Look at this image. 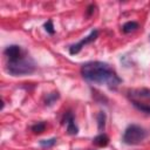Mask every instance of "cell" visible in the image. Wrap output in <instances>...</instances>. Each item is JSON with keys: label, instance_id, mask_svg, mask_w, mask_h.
<instances>
[{"label": "cell", "instance_id": "8", "mask_svg": "<svg viewBox=\"0 0 150 150\" xmlns=\"http://www.w3.org/2000/svg\"><path fill=\"white\" fill-rule=\"evenodd\" d=\"M93 143L95 145H97V146H107L109 144V137L105 134L101 132L100 135H97L96 137H94Z\"/></svg>", "mask_w": 150, "mask_h": 150}, {"label": "cell", "instance_id": "3", "mask_svg": "<svg viewBox=\"0 0 150 150\" xmlns=\"http://www.w3.org/2000/svg\"><path fill=\"white\" fill-rule=\"evenodd\" d=\"M148 136V132L144 128L137 124H130L123 132L122 141L128 145H137L142 143Z\"/></svg>", "mask_w": 150, "mask_h": 150}, {"label": "cell", "instance_id": "9", "mask_svg": "<svg viewBox=\"0 0 150 150\" xmlns=\"http://www.w3.org/2000/svg\"><path fill=\"white\" fill-rule=\"evenodd\" d=\"M138 28V23L136 21H128L122 26V32L124 34H129L131 32H135Z\"/></svg>", "mask_w": 150, "mask_h": 150}, {"label": "cell", "instance_id": "12", "mask_svg": "<svg viewBox=\"0 0 150 150\" xmlns=\"http://www.w3.org/2000/svg\"><path fill=\"white\" fill-rule=\"evenodd\" d=\"M32 131L34 132V134H42L43 131H45V129H46V123L45 122H38L36 124H34V125H32Z\"/></svg>", "mask_w": 150, "mask_h": 150}, {"label": "cell", "instance_id": "7", "mask_svg": "<svg viewBox=\"0 0 150 150\" xmlns=\"http://www.w3.org/2000/svg\"><path fill=\"white\" fill-rule=\"evenodd\" d=\"M4 54L6 55V57H7L8 61H12V60H15L19 56H21L23 54V52H22L21 47L18 46V45H9V46H7L5 48Z\"/></svg>", "mask_w": 150, "mask_h": 150}, {"label": "cell", "instance_id": "11", "mask_svg": "<svg viewBox=\"0 0 150 150\" xmlns=\"http://www.w3.org/2000/svg\"><path fill=\"white\" fill-rule=\"evenodd\" d=\"M59 97H60V95H59L57 91H53V93H50V94H47L46 100H45V104H46V105H53V104L55 103V101H56Z\"/></svg>", "mask_w": 150, "mask_h": 150}, {"label": "cell", "instance_id": "10", "mask_svg": "<svg viewBox=\"0 0 150 150\" xmlns=\"http://www.w3.org/2000/svg\"><path fill=\"white\" fill-rule=\"evenodd\" d=\"M96 120H97V128L100 131H104V128H105V120H107V116H105V112L104 111H98L97 116H96Z\"/></svg>", "mask_w": 150, "mask_h": 150}, {"label": "cell", "instance_id": "2", "mask_svg": "<svg viewBox=\"0 0 150 150\" xmlns=\"http://www.w3.org/2000/svg\"><path fill=\"white\" fill-rule=\"evenodd\" d=\"M36 68L35 61L26 54H22L15 60L7 61L6 64V70L12 75V76H21V75H27L32 74Z\"/></svg>", "mask_w": 150, "mask_h": 150}, {"label": "cell", "instance_id": "4", "mask_svg": "<svg viewBox=\"0 0 150 150\" xmlns=\"http://www.w3.org/2000/svg\"><path fill=\"white\" fill-rule=\"evenodd\" d=\"M130 101L137 104H150V90L146 88L142 89H132L128 93Z\"/></svg>", "mask_w": 150, "mask_h": 150}, {"label": "cell", "instance_id": "16", "mask_svg": "<svg viewBox=\"0 0 150 150\" xmlns=\"http://www.w3.org/2000/svg\"><path fill=\"white\" fill-rule=\"evenodd\" d=\"M94 8H95V6H94V5H89V6H88V8H87V16H90V15L93 14Z\"/></svg>", "mask_w": 150, "mask_h": 150}, {"label": "cell", "instance_id": "6", "mask_svg": "<svg viewBox=\"0 0 150 150\" xmlns=\"http://www.w3.org/2000/svg\"><path fill=\"white\" fill-rule=\"evenodd\" d=\"M62 123L67 124V134L68 135L73 136V135H76L79 132V128H77V125L75 124V121H74V115L70 110L64 114V116L62 118Z\"/></svg>", "mask_w": 150, "mask_h": 150}, {"label": "cell", "instance_id": "5", "mask_svg": "<svg viewBox=\"0 0 150 150\" xmlns=\"http://www.w3.org/2000/svg\"><path fill=\"white\" fill-rule=\"evenodd\" d=\"M97 36H98V30H97V29H93V30L89 33V35H87L86 38H83L80 42H77V43H75V45H71V46L69 47V54H70V55H75V54L80 53L81 49H82L86 45H88V43L95 41V40L97 39Z\"/></svg>", "mask_w": 150, "mask_h": 150}, {"label": "cell", "instance_id": "13", "mask_svg": "<svg viewBox=\"0 0 150 150\" xmlns=\"http://www.w3.org/2000/svg\"><path fill=\"white\" fill-rule=\"evenodd\" d=\"M55 143H56V137H53V138H49V139H41V141L39 142V144H40L42 148H50V146H53Z\"/></svg>", "mask_w": 150, "mask_h": 150}, {"label": "cell", "instance_id": "1", "mask_svg": "<svg viewBox=\"0 0 150 150\" xmlns=\"http://www.w3.org/2000/svg\"><path fill=\"white\" fill-rule=\"evenodd\" d=\"M81 75L84 80L96 84H104L109 89H116L122 80L116 71L105 62L90 61L86 62L81 67Z\"/></svg>", "mask_w": 150, "mask_h": 150}, {"label": "cell", "instance_id": "15", "mask_svg": "<svg viewBox=\"0 0 150 150\" xmlns=\"http://www.w3.org/2000/svg\"><path fill=\"white\" fill-rule=\"evenodd\" d=\"M134 105H135L137 109H139V110H142V111H144V112L150 114V104H137V103H134Z\"/></svg>", "mask_w": 150, "mask_h": 150}, {"label": "cell", "instance_id": "14", "mask_svg": "<svg viewBox=\"0 0 150 150\" xmlns=\"http://www.w3.org/2000/svg\"><path fill=\"white\" fill-rule=\"evenodd\" d=\"M43 27H45V30H46L48 34L53 35V34L55 33V29H54V25H53V21H52L50 19H49V20H47V21L45 22Z\"/></svg>", "mask_w": 150, "mask_h": 150}]
</instances>
